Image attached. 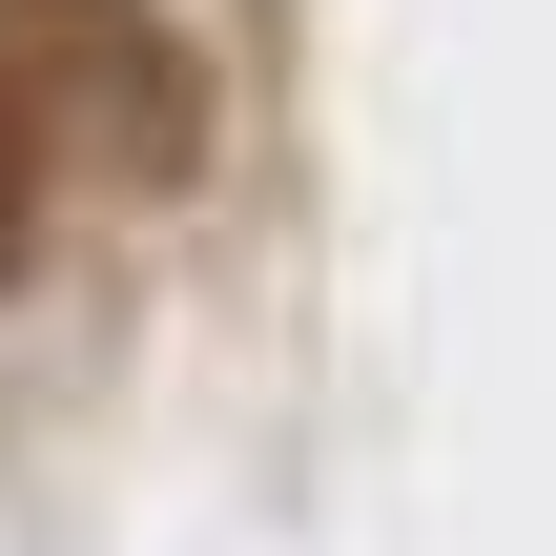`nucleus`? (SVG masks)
<instances>
[{
    "mask_svg": "<svg viewBox=\"0 0 556 556\" xmlns=\"http://www.w3.org/2000/svg\"><path fill=\"white\" fill-rule=\"evenodd\" d=\"M21 248H41V144L0 124V268H21Z\"/></svg>",
    "mask_w": 556,
    "mask_h": 556,
    "instance_id": "obj_2",
    "label": "nucleus"
},
{
    "mask_svg": "<svg viewBox=\"0 0 556 556\" xmlns=\"http://www.w3.org/2000/svg\"><path fill=\"white\" fill-rule=\"evenodd\" d=\"M0 124H21L41 165L186 186V165H206V62H186L144 0H0Z\"/></svg>",
    "mask_w": 556,
    "mask_h": 556,
    "instance_id": "obj_1",
    "label": "nucleus"
}]
</instances>
